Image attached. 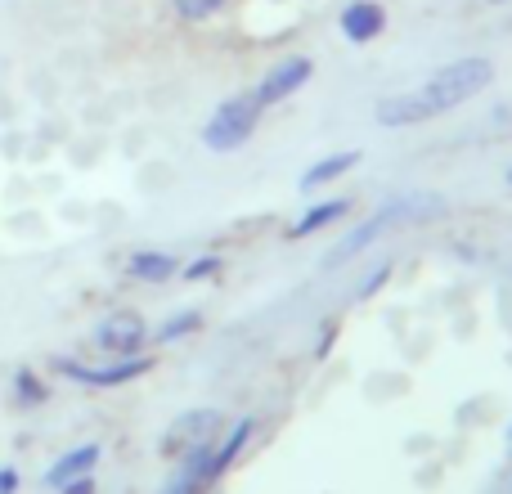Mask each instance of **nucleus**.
<instances>
[{"instance_id": "1", "label": "nucleus", "mask_w": 512, "mask_h": 494, "mask_svg": "<svg viewBox=\"0 0 512 494\" xmlns=\"http://www.w3.org/2000/svg\"><path fill=\"white\" fill-rule=\"evenodd\" d=\"M490 81H495V63H490L486 54H468V59H454V63H445V68H436L414 95L423 99L427 117H441V113H450V108L477 99Z\"/></svg>"}, {"instance_id": "2", "label": "nucleus", "mask_w": 512, "mask_h": 494, "mask_svg": "<svg viewBox=\"0 0 512 494\" xmlns=\"http://www.w3.org/2000/svg\"><path fill=\"white\" fill-rule=\"evenodd\" d=\"M441 212H445L441 198H423V194H418V198H391V203L378 207V212H373L364 225H355V230L324 256V265H328V270H333V265H346L351 256H360L369 243H378L387 225H396V221H427V216H441Z\"/></svg>"}, {"instance_id": "3", "label": "nucleus", "mask_w": 512, "mask_h": 494, "mask_svg": "<svg viewBox=\"0 0 512 494\" xmlns=\"http://www.w3.org/2000/svg\"><path fill=\"white\" fill-rule=\"evenodd\" d=\"M261 113H265V108L252 99V90H248V95H239V99H225V104L212 113V122L203 126V144L212 153L243 149V144L256 135V126H261Z\"/></svg>"}, {"instance_id": "4", "label": "nucleus", "mask_w": 512, "mask_h": 494, "mask_svg": "<svg viewBox=\"0 0 512 494\" xmlns=\"http://www.w3.org/2000/svg\"><path fill=\"white\" fill-rule=\"evenodd\" d=\"M54 369L68 373L81 387H122V382H135L140 373H149L153 360L149 355H117V364H108V369H86V364H77V360H54Z\"/></svg>"}, {"instance_id": "5", "label": "nucleus", "mask_w": 512, "mask_h": 494, "mask_svg": "<svg viewBox=\"0 0 512 494\" xmlns=\"http://www.w3.org/2000/svg\"><path fill=\"white\" fill-rule=\"evenodd\" d=\"M221 427H225V418L216 414V409H194V414H180L176 423L167 427V436H162V454L180 459V454L194 450V445L216 441V432H221Z\"/></svg>"}, {"instance_id": "6", "label": "nucleus", "mask_w": 512, "mask_h": 494, "mask_svg": "<svg viewBox=\"0 0 512 494\" xmlns=\"http://www.w3.org/2000/svg\"><path fill=\"white\" fill-rule=\"evenodd\" d=\"M310 72H315V63L306 59V54H292V59H283V63H274L270 72H265V81L252 90V99L261 108H274V104H283L288 95H297L301 86L310 81Z\"/></svg>"}, {"instance_id": "7", "label": "nucleus", "mask_w": 512, "mask_h": 494, "mask_svg": "<svg viewBox=\"0 0 512 494\" xmlns=\"http://www.w3.org/2000/svg\"><path fill=\"white\" fill-rule=\"evenodd\" d=\"M144 342H149V328H144V315H135V310H113L95 328V346H104L113 355H140Z\"/></svg>"}, {"instance_id": "8", "label": "nucleus", "mask_w": 512, "mask_h": 494, "mask_svg": "<svg viewBox=\"0 0 512 494\" xmlns=\"http://www.w3.org/2000/svg\"><path fill=\"white\" fill-rule=\"evenodd\" d=\"M337 27H342V36L351 45H369L373 36H382V27H387V9H382L378 0H351V5L342 9V18H337Z\"/></svg>"}, {"instance_id": "9", "label": "nucleus", "mask_w": 512, "mask_h": 494, "mask_svg": "<svg viewBox=\"0 0 512 494\" xmlns=\"http://www.w3.org/2000/svg\"><path fill=\"white\" fill-rule=\"evenodd\" d=\"M252 432H256L252 418H239V423L230 427V436H225V441H212V459H207V486H216V481H221L225 472L239 463V454L248 450Z\"/></svg>"}, {"instance_id": "10", "label": "nucleus", "mask_w": 512, "mask_h": 494, "mask_svg": "<svg viewBox=\"0 0 512 494\" xmlns=\"http://www.w3.org/2000/svg\"><path fill=\"white\" fill-rule=\"evenodd\" d=\"M418 122H432L423 108V99L414 95V90H405V95H391L378 104V126H387V131H400V126H418Z\"/></svg>"}, {"instance_id": "11", "label": "nucleus", "mask_w": 512, "mask_h": 494, "mask_svg": "<svg viewBox=\"0 0 512 494\" xmlns=\"http://www.w3.org/2000/svg\"><path fill=\"white\" fill-rule=\"evenodd\" d=\"M99 454H104L99 445H77V450H68L50 472H45V486L59 490L63 481H72V477H90V472H95V463H99Z\"/></svg>"}, {"instance_id": "12", "label": "nucleus", "mask_w": 512, "mask_h": 494, "mask_svg": "<svg viewBox=\"0 0 512 494\" xmlns=\"http://www.w3.org/2000/svg\"><path fill=\"white\" fill-rule=\"evenodd\" d=\"M126 274L140 283H167L171 274H180V261L167 252H135L131 261H126Z\"/></svg>"}, {"instance_id": "13", "label": "nucleus", "mask_w": 512, "mask_h": 494, "mask_svg": "<svg viewBox=\"0 0 512 494\" xmlns=\"http://www.w3.org/2000/svg\"><path fill=\"white\" fill-rule=\"evenodd\" d=\"M346 212H351V198H333V203H315L306 216H297V225H292V239H310V234H319V230H324V225H337Z\"/></svg>"}, {"instance_id": "14", "label": "nucleus", "mask_w": 512, "mask_h": 494, "mask_svg": "<svg viewBox=\"0 0 512 494\" xmlns=\"http://www.w3.org/2000/svg\"><path fill=\"white\" fill-rule=\"evenodd\" d=\"M355 162H360V153H355V149H346V153H333V158L315 162V167H306V171H301V194H315L319 185H328V180L346 176V171H351Z\"/></svg>"}, {"instance_id": "15", "label": "nucleus", "mask_w": 512, "mask_h": 494, "mask_svg": "<svg viewBox=\"0 0 512 494\" xmlns=\"http://www.w3.org/2000/svg\"><path fill=\"white\" fill-rule=\"evenodd\" d=\"M45 396H50V387H45V378H36L32 369H18L14 373V400L23 409H32V405H45Z\"/></svg>"}, {"instance_id": "16", "label": "nucleus", "mask_w": 512, "mask_h": 494, "mask_svg": "<svg viewBox=\"0 0 512 494\" xmlns=\"http://www.w3.org/2000/svg\"><path fill=\"white\" fill-rule=\"evenodd\" d=\"M198 324H203V315H198V310H180V315H171L167 324H162L158 333H153V342H162V346H167V342H176V337L194 333Z\"/></svg>"}, {"instance_id": "17", "label": "nucleus", "mask_w": 512, "mask_h": 494, "mask_svg": "<svg viewBox=\"0 0 512 494\" xmlns=\"http://www.w3.org/2000/svg\"><path fill=\"white\" fill-rule=\"evenodd\" d=\"M171 9H176L185 23H207L212 14L225 9V0H171Z\"/></svg>"}, {"instance_id": "18", "label": "nucleus", "mask_w": 512, "mask_h": 494, "mask_svg": "<svg viewBox=\"0 0 512 494\" xmlns=\"http://www.w3.org/2000/svg\"><path fill=\"white\" fill-rule=\"evenodd\" d=\"M216 270H225V261H221V256H198V261L180 265V274H185L189 283H203V279H212Z\"/></svg>"}, {"instance_id": "19", "label": "nucleus", "mask_w": 512, "mask_h": 494, "mask_svg": "<svg viewBox=\"0 0 512 494\" xmlns=\"http://www.w3.org/2000/svg\"><path fill=\"white\" fill-rule=\"evenodd\" d=\"M387 279H391V265H378V270H373V274H364V279H360V288H355V301H369L373 292H378Z\"/></svg>"}, {"instance_id": "20", "label": "nucleus", "mask_w": 512, "mask_h": 494, "mask_svg": "<svg viewBox=\"0 0 512 494\" xmlns=\"http://www.w3.org/2000/svg\"><path fill=\"white\" fill-rule=\"evenodd\" d=\"M59 494H95V477H72V481H63Z\"/></svg>"}, {"instance_id": "21", "label": "nucleus", "mask_w": 512, "mask_h": 494, "mask_svg": "<svg viewBox=\"0 0 512 494\" xmlns=\"http://www.w3.org/2000/svg\"><path fill=\"white\" fill-rule=\"evenodd\" d=\"M18 490V472L14 468H0V494H14Z\"/></svg>"}, {"instance_id": "22", "label": "nucleus", "mask_w": 512, "mask_h": 494, "mask_svg": "<svg viewBox=\"0 0 512 494\" xmlns=\"http://www.w3.org/2000/svg\"><path fill=\"white\" fill-rule=\"evenodd\" d=\"M162 494H185V490H180L176 481H167V486H162Z\"/></svg>"}, {"instance_id": "23", "label": "nucleus", "mask_w": 512, "mask_h": 494, "mask_svg": "<svg viewBox=\"0 0 512 494\" xmlns=\"http://www.w3.org/2000/svg\"><path fill=\"white\" fill-rule=\"evenodd\" d=\"M490 5H504V0H490Z\"/></svg>"}, {"instance_id": "24", "label": "nucleus", "mask_w": 512, "mask_h": 494, "mask_svg": "<svg viewBox=\"0 0 512 494\" xmlns=\"http://www.w3.org/2000/svg\"><path fill=\"white\" fill-rule=\"evenodd\" d=\"M508 441H512V427H508Z\"/></svg>"}, {"instance_id": "25", "label": "nucleus", "mask_w": 512, "mask_h": 494, "mask_svg": "<svg viewBox=\"0 0 512 494\" xmlns=\"http://www.w3.org/2000/svg\"><path fill=\"white\" fill-rule=\"evenodd\" d=\"M508 185H512V171H508Z\"/></svg>"}]
</instances>
